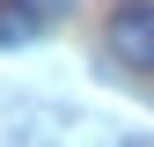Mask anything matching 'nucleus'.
Returning a JSON list of instances; mask_svg holds the SVG:
<instances>
[{"label": "nucleus", "mask_w": 154, "mask_h": 147, "mask_svg": "<svg viewBox=\"0 0 154 147\" xmlns=\"http://www.w3.org/2000/svg\"><path fill=\"white\" fill-rule=\"evenodd\" d=\"M37 30H44V15H37V0H0V52L29 44Z\"/></svg>", "instance_id": "obj_2"}, {"label": "nucleus", "mask_w": 154, "mask_h": 147, "mask_svg": "<svg viewBox=\"0 0 154 147\" xmlns=\"http://www.w3.org/2000/svg\"><path fill=\"white\" fill-rule=\"evenodd\" d=\"M103 52L118 66H154V0H118L110 8V22H103Z\"/></svg>", "instance_id": "obj_1"}]
</instances>
